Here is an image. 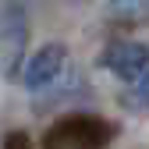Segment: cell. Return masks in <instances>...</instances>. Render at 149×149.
I'll return each instance as SVG.
<instances>
[{"label": "cell", "instance_id": "6da1fadb", "mask_svg": "<svg viewBox=\"0 0 149 149\" xmlns=\"http://www.w3.org/2000/svg\"><path fill=\"white\" fill-rule=\"evenodd\" d=\"M64 61H68V46L64 43H43L22 64V82H25V89H46L53 78H61Z\"/></svg>", "mask_w": 149, "mask_h": 149}, {"label": "cell", "instance_id": "7a4b0ae2", "mask_svg": "<svg viewBox=\"0 0 149 149\" xmlns=\"http://www.w3.org/2000/svg\"><path fill=\"white\" fill-rule=\"evenodd\" d=\"M103 68L121 82H135L149 68V46L135 43V39H117L103 50Z\"/></svg>", "mask_w": 149, "mask_h": 149}, {"label": "cell", "instance_id": "3957f363", "mask_svg": "<svg viewBox=\"0 0 149 149\" xmlns=\"http://www.w3.org/2000/svg\"><path fill=\"white\" fill-rule=\"evenodd\" d=\"M0 50H4V74H14L25 57V11L18 4L0 7Z\"/></svg>", "mask_w": 149, "mask_h": 149}, {"label": "cell", "instance_id": "277c9868", "mask_svg": "<svg viewBox=\"0 0 149 149\" xmlns=\"http://www.w3.org/2000/svg\"><path fill=\"white\" fill-rule=\"evenodd\" d=\"M50 139L61 142V146H71V149H100L110 139V128L96 117H74V121L61 124Z\"/></svg>", "mask_w": 149, "mask_h": 149}, {"label": "cell", "instance_id": "5b68a950", "mask_svg": "<svg viewBox=\"0 0 149 149\" xmlns=\"http://www.w3.org/2000/svg\"><path fill=\"white\" fill-rule=\"evenodd\" d=\"M128 107L132 110H149V68L132 82V92H128Z\"/></svg>", "mask_w": 149, "mask_h": 149}]
</instances>
